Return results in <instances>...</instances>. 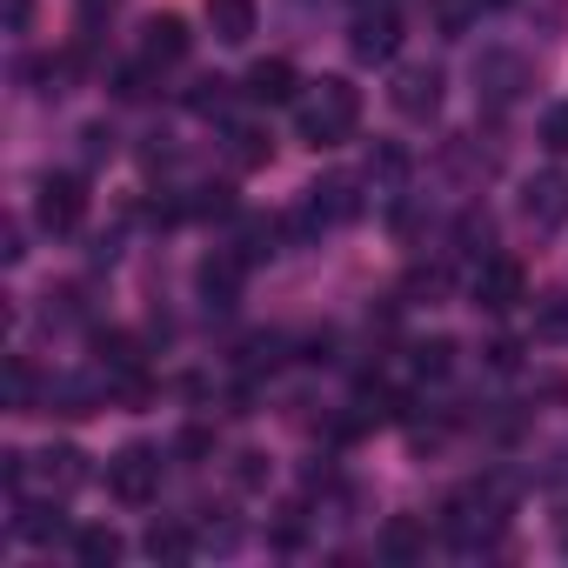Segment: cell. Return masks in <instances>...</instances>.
Here are the masks:
<instances>
[{
  "label": "cell",
  "mask_w": 568,
  "mask_h": 568,
  "mask_svg": "<svg viewBox=\"0 0 568 568\" xmlns=\"http://www.w3.org/2000/svg\"><path fill=\"white\" fill-rule=\"evenodd\" d=\"M295 128H302L308 148H342V141L362 128V88L342 81V74L315 81V88L295 101Z\"/></svg>",
  "instance_id": "1"
},
{
  "label": "cell",
  "mask_w": 568,
  "mask_h": 568,
  "mask_svg": "<svg viewBox=\"0 0 568 568\" xmlns=\"http://www.w3.org/2000/svg\"><path fill=\"white\" fill-rule=\"evenodd\" d=\"M108 495H114L121 508H148V501L161 495V448L128 442V448L108 462Z\"/></svg>",
  "instance_id": "2"
},
{
  "label": "cell",
  "mask_w": 568,
  "mask_h": 568,
  "mask_svg": "<svg viewBox=\"0 0 568 568\" xmlns=\"http://www.w3.org/2000/svg\"><path fill=\"white\" fill-rule=\"evenodd\" d=\"M34 221H41L48 234H74V227L88 221V181H81V174H41Z\"/></svg>",
  "instance_id": "3"
},
{
  "label": "cell",
  "mask_w": 568,
  "mask_h": 568,
  "mask_svg": "<svg viewBox=\"0 0 568 568\" xmlns=\"http://www.w3.org/2000/svg\"><path fill=\"white\" fill-rule=\"evenodd\" d=\"M515 302H528V274H521V261H508V254H481V267H475V308L508 315Z\"/></svg>",
  "instance_id": "4"
},
{
  "label": "cell",
  "mask_w": 568,
  "mask_h": 568,
  "mask_svg": "<svg viewBox=\"0 0 568 568\" xmlns=\"http://www.w3.org/2000/svg\"><path fill=\"white\" fill-rule=\"evenodd\" d=\"M241 281H247V254L241 247H214L201 267H194V288L207 308H234L241 302Z\"/></svg>",
  "instance_id": "5"
},
{
  "label": "cell",
  "mask_w": 568,
  "mask_h": 568,
  "mask_svg": "<svg viewBox=\"0 0 568 568\" xmlns=\"http://www.w3.org/2000/svg\"><path fill=\"white\" fill-rule=\"evenodd\" d=\"M395 48H402V14H395V8H368V14L348 28V54H355L362 68L395 61Z\"/></svg>",
  "instance_id": "6"
},
{
  "label": "cell",
  "mask_w": 568,
  "mask_h": 568,
  "mask_svg": "<svg viewBox=\"0 0 568 568\" xmlns=\"http://www.w3.org/2000/svg\"><path fill=\"white\" fill-rule=\"evenodd\" d=\"M388 101H395V114H402V121H435V108H442V68H428V61L395 68Z\"/></svg>",
  "instance_id": "7"
},
{
  "label": "cell",
  "mask_w": 568,
  "mask_h": 568,
  "mask_svg": "<svg viewBox=\"0 0 568 568\" xmlns=\"http://www.w3.org/2000/svg\"><path fill=\"white\" fill-rule=\"evenodd\" d=\"M521 221H528L535 234H555V227L568 221V174H535V181L521 187Z\"/></svg>",
  "instance_id": "8"
},
{
  "label": "cell",
  "mask_w": 568,
  "mask_h": 568,
  "mask_svg": "<svg viewBox=\"0 0 568 568\" xmlns=\"http://www.w3.org/2000/svg\"><path fill=\"white\" fill-rule=\"evenodd\" d=\"M475 88H481V101H488V108H508V101L528 88V68H521V54H501V48H488V54L475 61Z\"/></svg>",
  "instance_id": "9"
},
{
  "label": "cell",
  "mask_w": 568,
  "mask_h": 568,
  "mask_svg": "<svg viewBox=\"0 0 568 568\" xmlns=\"http://www.w3.org/2000/svg\"><path fill=\"white\" fill-rule=\"evenodd\" d=\"M28 481L48 495H74L88 481V455L81 448H41V455H28Z\"/></svg>",
  "instance_id": "10"
},
{
  "label": "cell",
  "mask_w": 568,
  "mask_h": 568,
  "mask_svg": "<svg viewBox=\"0 0 568 568\" xmlns=\"http://www.w3.org/2000/svg\"><path fill=\"white\" fill-rule=\"evenodd\" d=\"M187 48H194V34H187V21H181V14H154V21L141 28V61H154V68L187 61Z\"/></svg>",
  "instance_id": "11"
},
{
  "label": "cell",
  "mask_w": 568,
  "mask_h": 568,
  "mask_svg": "<svg viewBox=\"0 0 568 568\" xmlns=\"http://www.w3.org/2000/svg\"><path fill=\"white\" fill-rule=\"evenodd\" d=\"M308 207H315V221H322V227H348V221L362 214V187H355L348 174H328V181H315V187H308Z\"/></svg>",
  "instance_id": "12"
},
{
  "label": "cell",
  "mask_w": 568,
  "mask_h": 568,
  "mask_svg": "<svg viewBox=\"0 0 568 568\" xmlns=\"http://www.w3.org/2000/svg\"><path fill=\"white\" fill-rule=\"evenodd\" d=\"M207 28H214L221 48H241V41H254L261 8H254V0H207Z\"/></svg>",
  "instance_id": "13"
},
{
  "label": "cell",
  "mask_w": 568,
  "mask_h": 568,
  "mask_svg": "<svg viewBox=\"0 0 568 568\" xmlns=\"http://www.w3.org/2000/svg\"><path fill=\"white\" fill-rule=\"evenodd\" d=\"M295 94H302V81H295L288 61H254V68H247V101L281 108V101H295Z\"/></svg>",
  "instance_id": "14"
},
{
  "label": "cell",
  "mask_w": 568,
  "mask_h": 568,
  "mask_svg": "<svg viewBox=\"0 0 568 568\" xmlns=\"http://www.w3.org/2000/svg\"><path fill=\"white\" fill-rule=\"evenodd\" d=\"M94 362L108 368V382H134L141 375V342L121 335V328H108V335H94Z\"/></svg>",
  "instance_id": "15"
},
{
  "label": "cell",
  "mask_w": 568,
  "mask_h": 568,
  "mask_svg": "<svg viewBox=\"0 0 568 568\" xmlns=\"http://www.w3.org/2000/svg\"><path fill=\"white\" fill-rule=\"evenodd\" d=\"M94 402H101V388L81 382V375H61V382H48V395H41V408H48V415H68V422L94 415Z\"/></svg>",
  "instance_id": "16"
},
{
  "label": "cell",
  "mask_w": 568,
  "mask_h": 568,
  "mask_svg": "<svg viewBox=\"0 0 568 568\" xmlns=\"http://www.w3.org/2000/svg\"><path fill=\"white\" fill-rule=\"evenodd\" d=\"M375 548H382L388 561H415V555H428V528H422L415 515H388L382 535H375Z\"/></svg>",
  "instance_id": "17"
},
{
  "label": "cell",
  "mask_w": 568,
  "mask_h": 568,
  "mask_svg": "<svg viewBox=\"0 0 568 568\" xmlns=\"http://www.w3.org/2000/svg\"><path fill=\"white\" fill-rule=\"evenodd\" d=\"M74 555H81L88 568H114V561H121V535H114V528H74Z\"/></svg>",
  "instance_id": "18"
},
{
  "label": "cell",
  "mask_w": 568,
  "mask_h": 568,
  "mask_svg": "<svg viewBox=\"0 0 568 568\" xmlns=\"http://www.w3.org/2000/svg\"><path fill=\"white\" fill-rule=\"evenodd\" d=\"M408 362H415V375L442 382V375L455 368V342H448V335H428V342H415V348H408Z\"/></svg>",
  "instance_id": "19"
},
{
  "label": "cell",
  "mask_w": 568,
  "mask_h": 568,
  "mask_svg": "<svg viewBox=\"0 0 568 568\" xmlns=\"http://www.w3.org/2000/svg\"><path fill=\"white\" fill-rule=\"evenodd\" d=\"M148 555H154V561H187V555H194V535H187L181 521H154V528H148Z\"/></svg>",
  "instance_id": "20"
},
{
  "label": "cell",
  "mask_w": 568,
  "mask_h": 568,
  "mask_svg": "<svg viewBox=\"0 0 568 568\" xmlns=\"http://www.w3.org/2000/svg\"><path fill=\"white\" fill-rule=\"evenodd\" d=\"M535 342H548V348L568 342V295H541L535 302Z\"/></svg>",
  "instance_id": "21"
},
{
  "label": "cell",
  "mask_w": 568,
  "mask_h": 568,
  "mask_svg": "<svg viewBox=\"0 0 568 568\" xmlns=\"http://www.w3.org/2000/svg\"><path fill=\"white\" fill-rule=\"evenodd\" d=\"M14 535H28V541H61L68 521H61V508H21V515H14Z\"/></svg>",
  "instance_id": "22"
},
{
  "label": "cell",
  "mask_w": 568,
  "mask_h": 568,
  "mask_svg": "<svg viewBox=\"0 0 568 568\" xmlns=\"http://www.w3.org/2000/svg\"><path fill=\"white\" fill-rule=\"evenodd\" d=\"M402 295H408V302H442V295H448V267H408Z\"/></svg>",
  "instance_id": "23"
},
{
  "label": "cell",
  "mask_w": 568,
  "mask_h": 568,
  "mask_svg": "<svg viewBox=\"0 0 568 568\" xmlns=\"http://www.w3.org/2000/svg\"><path fill=\"white\" fill-rule=\"evenodd\" d=\"M227 154H234V168H261L267 161V134L261 128H234L227 134Z\"/></svg>",
  "instance_id": "24"
},
{
  "label": "cell",
  "mask_w": 568,
  "mask_h": 568,
  "mask_svg": "<svg viewBox=\"0 0 568 568\" xmlns=\"http://www.w3.org/2000/svg\"><path fill=\"white\" fill-rule=\"evenodd\" d=\"M8 408H14V415H34V368H28L21 355L8 362Z\"/></svg>",
  "instance_id": "25"
},
{
  "label": "cell",
  "mask_w": 568,
  "mask_h": 568,
  "mask_svg": "<svg viewBox=\"0 0 568 568\" xmlns=\"http://www.w3.org/2000/svg\"><path fill=\"white\" fill-rule=\"evenodd\" d=\"M114 94H121V101H148V94H154V61L121 68V74H114Z\"/></svg>",
  "instance_id": "26"
},
{
  "label": "cell",
  "mask_w": 568,
  "mask_h": 568,
  "mask_svg": "<svg viewBox=\"0 0 568 568\" xmlns=\"http://www.w3.org/2000/svg\"><path fill=\"white\" fill-rule=\"evenodd\" d=\"M187 108H194V114H221V108H227V81H221V74L194 81V88H187Z\"/></svg>",
  "instance_id": "27"
},
{
  "label": "cell",
  "mask_w": 568,
  "mask_h": 568,
  "mask_svg": "<svg viewBox=\"0 0 568 568\" xmlns=\"http://www.w3.org/2000/svg\"><path fill=\"white\" fill-rule=\"evenodd\" d=\"M541 148H548V154H568V101H555V108L541 114Z\"/></svg>",
  "instance_id": "28"
},
{
  "label": "cell",
  "mask_w": 568,
  "mask_h": 568,
  "mask_svg": "<svg viewBox=\"0 0 568 568\" xmlns=\"http://www.w3.org/2000/svg\"><path fill=\"white\" fill-rule=\"evenodd\" d=\"M408 174V154L402 148H375L368 154V181H402Z\"/></svg>",
  "instance_id": "29"
},
{
  "label": "cell",
  "mask_w": 568,
  "mask_h": 568,
  "mask_svg": "<svg viewBox=\"0 0 568 568\" xmlns=\"http://www.w3.org/2000/svg\"><path fill=\"white\" fill-rule=\"evenodd\" d=\"M455 241H462V254H481L488 247V214H462L455 221Z\"/></svg>",
  "instance_id": "30"
},
{
  "label": "cell",
  "mask_w": 568,
  "mask_h": 568,
  "mask_svg": "<svg viewBox=\"0 0 568 568\" xmlns=\"http://www.w3.org/2000/svg\"><path fill=\"white\" fill-rule=\"evenodd\" d=\"M234 481H241V488H261V481H267V462H261V455H234Z\"/></svg>",
  "instance_id": "31"
},
{
  "label": "cell",
  "mask_w": 568,
  "mask_h": 568,
  "mask_svg": "<svg viewBox=\"0 0 568 568\" xmlns=\"http://www.w3.org/2000/svg\"><path fill=\"white\" fill-rule=\"evenodd\" d=\"M81 141H88V161H101V154H114V128H101V121H94V128H88Z\"/></svg>",
  "instance_id": "32"
},
{
  "label": "cell",
  "mask_w": 568,
  "mask_h": 568,
  "mask_svg": "<svg viewBox=\"0 0 568 568\" xmlns=\"http://www.w3.org/2000/svg\"><path fill=\"white\" fill-rule=\"evenodd\" d=\"M515 362H521V342H488V368H501V375H508Z\"/></svg>",
  "instance_id": "33"
},
{
  "label": "cell",
  "mask_w": 568,
  "mask_h": 568,
  "mask_svg": "<svg viewBox=\"0 0 568 568\" xmlns=\"http://www.w3.org/2000/svg\"><path fill=\"white\" fill-rule=\"evenodd\" d=\"M234 201H227V187H201V201H194V214H227Z\"/></svg>",
  "instance_id": "34"
},
{
  "label": "cell",
  "mask_w": 568,
  "mask_h": 568,
  "mask_svg": "<svg viewBox=\"0 0 568 568\" xmlns=\"http://www.w3.org/2000/svg\"><path fill=\"white\" fill-rule=\"evenodd\" d=\"M174 448H181V455H207V448H214V435H207V428H181V442H174Z\"/></svg>",
  "instance_id": "35"
},
{
  "label": "cell",
  "mask_w": 568,
  "mask_h": 568,
  "mask_svg": "<svg viewBox=\"0 0 568 568\" xmlns=\"http://www.w3.org/2000/svg\"><path fill=\"white\" fill-rule=\"evenodd\" d=\"M28 21H34V0H8V28L28 34Z\"/></svg>",
  "instance_id": "36"
},
{
  "label": "cell",
  "mask_w": 568,
  "mask_h": 568,
  "mask_svg": "<svg viewBox=\"0 0 568 568\" xmlns=\"http://www.w3.org/2000/svg\"><path fill=\"white\" fill-rule=\"evenodd\" d=\"M74 8H81V21H101V14H114V8H121V0H74Z\"/></svg>",
  "instance_id": "37"
}]
</instances>
